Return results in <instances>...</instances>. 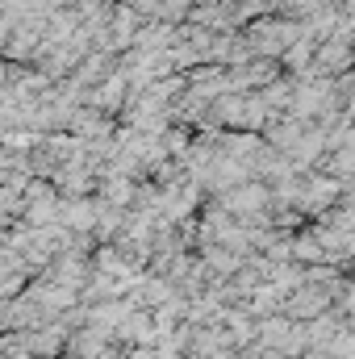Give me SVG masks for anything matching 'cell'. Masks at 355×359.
Masks as SVG:
<instances>
[{
    "label": "cell",
    "instance_id": "2",
    "mask_svg": "<svg viewBox=\"0 0 355 359\" xmlns=\"http://www.w3.org/2000/svg\"><path fill=\"white\" fill-rule=\"evenodd\" d=\"M339 192H343V180H335V176H309V184H305V205H330Z\"/></svg>",
    "mask_w": 355,
    "mask_h": 359
},
{
    "label": "cell",
    "instance_id": "4",
    "mask_svg": "<svg viewBox=\"0 0 355 359\" xmlns=\"http://www.w3.org/2000/svg\"><path fill=\"white\" fill-rule=\"evenodd\" d=\"M67 222H72V226H92L96 213H92V205H84V201H72V205H67Z\"/></svg>",
    "mask_w": 355,
    "mask_h": 359
},
{
    "label": "cell",
    "instance_id": "3",
    "mask_svg": "<svg viewBox=\"0 0 355 359\" xmlns=\"http://www.w3.org/2000/svg\"><path fill=\"white\" fill-rule=\"evenodd\" d=\"M267 201V188L264 184H255V180H247L234 196H230V209H260Z\"/></svg>",
    "mask_w": 355,
    "mask_h": 359
},
{
    "label": "cell",
    "instance_id": "5",
    "mask_svg": "<svg viewBox=\"0 0 355 359\" xmlns=\"http://www.w3.org/2000/svg\"><path fill=\"white\" fill-rule=\"evenodd\" d=\"M29 217H34V222H51V217H59V201H42V205H34Z\"/></svg>",
    "mask_w": 355,
    "mask_h": 359
},
{
    "label": "cell",
    "instance_id": "1",
    "mask_svg": "<svg viewBox=\"0 0 355 359\" xmlns=\"http://www.w3.org/2000/svg\"><path fill=\"white\" fill-rule=\"evenodd\" d=\"M355 63V46L339 34V38H326L318 46V59H314V72L318 76H347V67Z\"/></svg>",
    "mask_w": 355,
    "mask_h": 359
},
{
    "label": "cell",
    "instance_id": "6",
    "mask_svg": "<svg viewBox=\"0 0 355 359\" xmlns=\"http://www.w3.org/2000/svg\"><path fill=\"white\" fill-rule=\"evenodd\" d=\"M351 196H355V184H351Z\"/></svg>",
    "mask_w": 355,
    "mask_h": 359
}]
</instances>
